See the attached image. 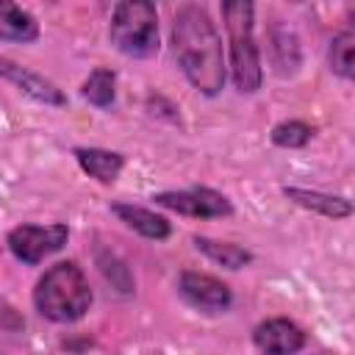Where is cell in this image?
Segmentation results:
<instances>
[{
    "instance_id": "cell-8",
    "label": "cell",
    "mask_w": 355,
    "mask_h": 355,
    "mask_svg": "<svg viewBox=\"0 0 355 355\" xmlns=\"http://www.w3.org/2000/svg\"><path fill=\"white\" fill-rule=\"evenodd\" d=\"M252 344L263 355H297L308 344V336L297 322L275 316V319H266V322L255 324Z\"/></svg>"
},
{
    "instance_id": "cell-13",
    "label": "cell",
    "mask_w": 355,
    "mask_h": 355,
    "mask_svg": "<svg viewBox=\"0 0 355 355\" xmlns=\"http://www.w3.org/2000/svg\"><path fill=\"white\" fill-rule=\"evenodd\" d=\"M327 64L338 78L355 83V8L347 14L344 28L330 39Z\"/></svg>"
},
{
    "instance_id": "cell-11",
    "label": "cell",
    "mask_w": 355,
    "mask_h": 355,
    "mask_svg": "<svg viewBox=\"0 0 355 355\" xmlns=\"http://www.w3.org/2000/svg\"><path fill=\"white\" fill-rule=\"evenodd\" d=\"M72 155H75L78 166H80L89 178H94L97 183H103V186H111V183L119 178L122 166H125V155L116 153V150H103V147H75Z\"/></svg>"
},
{
    "instance_id": "cell-7",
    "label": "cell",
    "mask_w": 355,
    "mask_h": 355,
    "mask_svg": "<svg viewBox=\"0 0 355 355\" xmlns=\"http://www.w3.org/2000/svg\"><path fill=\"white\" fill-rule=\"evenodd\" d=\"M178 294L197 311H205V313H222L233 305V291L227 283H222L219 277L214 275H205V272H180L178 277Z\"/></svg>"
},
{
    "instance_id": "cell-4",
    "label": "cell",
    "mask_w": 355,
    "mask_h": 355,
    "mask_svg": "<svg viewBox=\"0 0 355 355\" xmlns=\"http://www.w3.org/2000/svg\"><path fill=\"white\" fill-rule=\"evenodd\" d=\"M111 44L128 58H153L158 53V11L147 0L116 3L108 25Z\"/></svg>"
},
{
    "instance_id": "cell-6",
    "label": "cell",
    "mask_w": 355,
    "mask_h": 355,
    "mask_svg": "<svg viewBox=\"0 0 355 355\" xmlns=\"http://www.w3.org/2000/svg\"><path fill=\"white\" fill-rule=\"evenodd\" d=\"M153 200H155V205L169 208L183 216H191V219H219V216L233 214V202L208 186H191V189H180V191H158V194H153Z\"/></svg>"
},
{
    "instance_id": "cell-10",
    "label": "cell",
    "mask_w": 355,
    "mask_h": 355,
    "mask_svg": "<svg viewBox=\"0 0 355 355\" xmlns=\"http://www.w3.org/2000/svg\"><path fill=\"white\" fill-rule=\"evenodd\" d=\"M286 200L297 202L300 208L305 211H313V214H322L327 219H347L355 214V205L347 200V197H338V194H327V191H319V189H300V186H286L283 189Z\"/></svg>"
},
{
    "instance_id": "cell-17",
    "label": "cell",
    "mask_w": 355,
    "mask_h": 355,
    "mask_svg": "<svg viewBox=\"0 0 355 355\" xmlns=\"http://www.w3.org/2000/svg\"><path fill=\"white\" fill-rule=\"evenodd\" d=\"M272 144L275 147H286V150H297V147H305L311 139H313V125L302 122V119H286V122H277L269 133Z\"/></svg>"
},
{
    "instance_id": "cell-2",
    "label": "cell",
    "mask_w": 355,
    "mask_h": 355,
    "mask_svg": "<svg viewBox=\"0 0 355 355\" xmlns=\"http://www.w3.org/2000/svg\"><path fill=\"white\" fill-rule=\"evenodd\" d=\"M33 305L44 319L58 324L83 319L92 308V288L83 269L75 261H61L50 266L33 288Z\"/></svg>"
},
{
    "instance_id": "cell-5",
    "label": "cell",
    "mask_w": 355,
    "mask_h": 355,
    "mask_svg": "<svg viewBox=\"0 0 355 355\" xmlns=\"http://www.w3.org/2000/svg\"><path fill=\"white\" fill-rule=\"evenodd\" d=\"M69 239V227L64 222H53V225H17L8 230L6 244L11 250V255L17 261H22L25 266H36L42 263L47 255L58 252Z\"/></svg>"
},
{
    "instance_id": "cell-16",
    "label": "cell",
    "mask_w": 355,
    "mask_h": 355,
    "mask_svg": "<svg viewBox=\"0 0 355 355\" xmlns=\"http://www.w3.org/2000/svg\"><path fill=\"white\" fill-rule=\"evenodd\" d=\"M80 94H83V100H89L97 108H111L116 100V72L111 67L92 69L80 86Z\"/></svg>"
},
{
    "instance_id": "cell-1",
    "label": "cell",
    "mask_w": 355,
    "mask_h": 355,
    "mask_svg": "<svg viewBox=\"0 0 355 355\" xmlns=\"http://www.w3.org/2000/svg\"><path fill=\"white\" fill-rule=\"evenodd\" d=\"M172 50L183 75L200 94L216 97L222 92L225 86L222 39L202 6L189 3L178 8L172 19Z\"/></svg>"
},
{
    "instance_id": "cell-12",
    "label": "cell",
    "mask_w": 355,
    "mask_h": 355,
    "mask_svg": "<svg viewBox=\"0 0 355 355\" xmlns=\"http://www.w3.org/2000/svg\"><path fill=\"white\" fill-rule=\"evenodd\" d=\"M111 211L130 227L136 230L139 236L144 239H153V241H164L172 236V225L166 216L150 211V208H141V205H133V202H111Z\"/></svg>"
},
{
    "instance_id": "cell-14",
    "label": "cell",
    "mask_w": 355,
    "mask_h": 355,
    "mask_svg": "<svg viewBox=\"0 0 355 355\" xmlns=\"http://www.w3.org/2000/svg\"><path fill=\"white\" fill-rule=\"evenodd\" d=\"M0 39L3 42H19V44H31L39 39V22L33 14H28L25 8L14 6V3H3L0 6Z\"/></svg>"
},
{
    "instance_id": "cell-3",
    "label": "cell",
    "mask_w": 355,
    "mask_h": 355,
    "mask_svg": "<svg viewBox=\"0 0 355 355\" xmlns=\"http://www.w3.org/2000/svg\"><path fill=\"white\" fill-rule=\"evenodd\" d=\"M252 17H255L252 3H244V0L222 3V19L227 28V42H230V75H233V83L241 94L258 92L261 80H263Z\"/></svg>"
},
{
    "instance_id": "cell-9",
    "label": "cell",
    "mask_w": 355,
    "mask_h": 355,
    "mask_svg": "<svg viewBox=\"0 0 355 355\" xmlns=\"http://www.w3.org/2000/svg\"><path fill=\"white\" fill-rule=\"evenodd\" d=\"M0 75H3L8 83H14L22 94L33 97L36 103L55 105V108L67 105V94H64L53 80H47V78L39 75V72H31V69H25V67L8 61V58H0Z\"/></svg>"
},
{
    "instance_id": "cell-15",
    "label": "cell",
    "mask_w": 355,
    "mask_h": 355,
    "mask_svg": "<svg viewBox=\"0 0 355 355\" xmlns=\"http://www.w3.org/2000/svg\"><path fill=\"white\" fill-rule=\"evenodd\" d=\"M194 247L205 258H211L214 263H219L225 269H241V266L252 263V252L241 244H233V241H216L208 236H194Z\"/></svg>"
}]
</instances>
